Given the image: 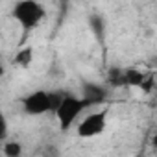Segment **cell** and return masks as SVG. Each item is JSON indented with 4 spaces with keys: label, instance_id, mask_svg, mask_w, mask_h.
<instances>
[{
    "label": "cell",
    "instance_id": "obj_1",
    "mask_svg": "<svg viewBox=\"0 0 157 157\" xmlns=\"http://www.w3.org/2000/svg\"><path fill=\"white\" fill-rule=\"evenodd\" d=\"M13 19L22 26V30H33L43 19H44V8L35 2V0H21L13 6V11H11Z\"/></svg>",
    "mask_w": 157,
    "mask_h": 157
},
{
    "label": "cell",
    "instance_id": "obj_2",
    "mask_svg": "<svg viewBox=\"0 0 157 157\" xmlns=\"http://www.w3.org/2000/svg\"><path fill=\"white\" fill-rule=\"evenodd\" d=\"M85 107H87V104H85L82 98L67 94L65 100H63V104L59 105V109H57V113H56L59 129H61V131H68V129L72 128L74 120L83 113Z\"/></svg>",
    "mask_w": 157,
    "mask_h": 157
},
{
    "label": "cell",
    "instance_id": "obj_3",
    "mask_svg": "<svg viewBox=\"0 0 157 157\" xmlns=\"http://www.w3.org/2000/svg\"><path fill=\"white\" fill-rule=\"evenodd\" d=\"M107 120H105V113L104 111H96V113H89L76 128V133L80 139H93L98 137L105 131Z\"/></svg>",
    "mask_w": 157,
    "mask_h": 157
},
{
    "label": "cell",
    "instance_id": "obj_4",
    "mask_svg": "<svg viewBox=\"0 0 157 157\" xmlns=\"http://www.w3.org/2000/svg\"><path fill=\"white\" fill-rule=\"evenodd\" d=\"M22 109L26 115H44L52 113V102H50V93L48 91H33L22 100Z\"/></svg>",
    "mask_w": 157,
    "mask_h": 157
},
{
    "label": "cell",
    "instance_id": "obj_5",
    "mask_svg": "<svg viewBox=\"0 0 157 157\" xmlns=\"http://www.w3.org/2000/svg\"><path fill=\"white\" fill-rule=\"evenodd\" d=\"M107 98V89L96 82H83L82 83V100L87 104V107L91 105H98L104 104Z\"/></svg>",
    "mask_w": 157,
    "mask_h": 157
},
{
    "label": "cell",
    "instance_id": "obj_6",
    "mask_svg": "<svg viewBox=\"0 0 157 157\" xmlns=\"http://www.w3.org/2000/svg\"><path fill=\"white\" fill-rule=\"evenodd\" d=\"M107 85H111L113 89H120V87H126V68L122 67H111L107 70Z\"/></svg>",
    "mask_w": 157,
    "mask_h": 157
},
{
    "label": "cell",
    "instance_id": "obj_7",
    "mask_svg": "<svg viewBox=\"0 0 157 157\" xmlns=\"http://www.w3.org/2000/svg\"><path fill=\"white\" fill-rule=\"evenodd\" d=\"M146 76L139 68H126V87H140L146 80Z\"/></svg>",
    "mask_w": 157,
    "mask_h": 157
},
{
    "label": "cell",
    "instance_id": "obj_8",
    "mask_svg": "<svg viewBox=\"0 0 157 157\" xmlns=\"http://www.w3.org/2000/svg\"><path fill=\"white\" fill-rule=\"evenodd\" d=\"M32 61H33V48L32 46H24L15 54V65L22 67V68H28L32 65Z\"/></svg>",
    "mask_w": 157,
    "mask_h": 157
},
{
    "label": "cell",
    "instance_id": "obj_9",
    "mask_svg": "<svg viewBox=\"0 0 157 157\" xmlns=\"http://www.w3.org/2000/svg\"><path fill=\"white\" fill-rule=\"evenodd\" d=\"M2 151L6 157H21L22 155V144L19 140H8V142H4Z\"/></svg>",
    "mask_w": 157,
    "mask_h": 157
},
{
    "label": "cell",
    "instance_id": "obj_10",
    "mask_svg": "<svg viewBox=\"0 0 157 157\" xmlns=\"http://www.w3.org/2000/svg\"><path fill=\"white\" fill-rule=\"evenodd\" d=\"M65 96H67V94H63V93H59V91H52V93H50V102H52V113H57V109H59V105L63 104Z\"/></svg>",
    "mask_w": 157,
    "mask_h": 157
},
{
    "label": "cell",
    "instance_id": "obj_11",
    "mask_svg": "<svg viewBox=\"0 0 157 157\" xmlns=\"http://www.w3.org/2000/svg\"><path fill=\"white\" fill-rule=\"evenodd\" d=\"M153 87H155V78H153V74H148L144 83L140 85V89H142V93H151Z\"/></svg>",
    "mask_w": 157,
    "mask_h": 157
},
{
    "label": "cell",
    "instance_id": "obj_12",
    "mask_svg": "<svg viewBox=\"0 0 157 157\" xmlns=\"http://www.w3.org/2000/svg\"><path fill=\"white\" fill-rule=\"evenodd\" d=\"M91 26L94 28V33L100 37V33H102V30H104V21H102L100 17H93V19H91Z\"/></svg>",
    "mask_w": 157,
    "mask_h": 157
},
{
    "label": "cell",
    "instance_id": "obj_13",
    "mask_svg": "<svg viewBox=\"0 0 157 157\" xmlns=\"http://www.w3.org/2000/svg\"><path fill=\"white\" fill-rule=\"evenodd\" d=\"M59 153H57V150L54 148V146H46L44 148V151H43V157H57Z\"/></svg>",
    "mask_w": 157,
    "mask_h": 157
},
{
    "label": "cell",
    "instance_id": "obj_14",
    "mask_svg": "<svg viewBox=\"0 0 157 157\" xmlns=\"http://www.w3.org/2000/svg\"><path fill=\"white\" fill-rule=\"evenodd\" d=\"M151 146H153V148H157V131L151 135Z\"/></svg>",
    "mask_w": 157,
    "mask_h": 157
}]
</instances>
